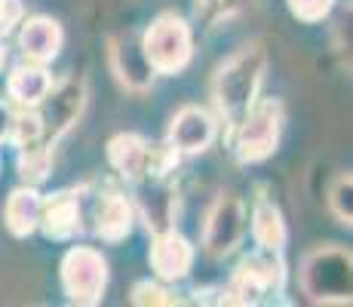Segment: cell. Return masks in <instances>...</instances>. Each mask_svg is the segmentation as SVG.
<instances>
[{
  "mask_svg": "<svg viewBox=\"0 0 353 307\" xmlns=\"http://www.w3.org/2000/svg\"><path fill=\"white\" fill-rule=\"evenodd\" d=\"M268 74V52L261 43H246L230 56L212 77V105L219 120L234 132V126L246 117V111L261 95Z\"/></svg>",
  "mask_w": 353,
  "mask_h": 307,
  "instance_id": "obj_1",
  "label": "cell"
},
{
  "mask_svg": "<svg viewBox=\"0 0 353 307\" xmlns=\"http://www.w3.org/2000/svg\"><path fill=\"white\" fill-rule=\"evenodd\" d=\"M301 289L316 304H350L353 258L344 246H320L301 261Z\"/></svg>",
  "mask_w": 353,
  "mask_h": 307,
  "instance_id": "obj_2",
  "label": "cell"
},
{
  "mask_svg": "<svg viewBox=\"0 0 353 307\" xmlns=\"http://www.w3.org/2000/svg\"><path fill=\"white\" fill-rule=\"evenodd\" d=\"M283 126H286V105L280 99H261L258 95L255 105L246 111V117L230 132L236 160L246 163V166L268 160L280 145Z\"/></svg>",
  "mask_w": 353,
  "mask_h": 307,
  "instance_id": "obj_3",
  "label": "cell"
},
{
  "mask_svg": "<svg viewBox=\"0 0 353 307\" xmlns=\"http://www.w3.org/2000/svg\"><path fill=\"white\" fill-rule=\"evenodd\" d=\"M141 50L157 74H181L194 59V31L179 12H160L141 34Z\"/></svg>",
  "mask_w": 353,
  "mask_h": 307,
  "instance_id": "obj_4",
  "label": "cell"
},
{
  "mask_svg": "<svg viewBox=\"0 0 353 307\" xmlns=\"http://www.w3.org/2000/svg\"><path fill=\"white\" fill-rule=\"evenodd\" d=\"M286 289V264H283L280 252L258 249L240 261L234 270V279L225 292L221 301L228 304H255L264 295H280Z\"/></svg>",
  "mask_w": 353,
  "mask_h": 307,
  "instance_id": "obj_5",
  "label": "cell"
},
{
  "mask_svg": "<svg viewBox=\"0 0 353 307\" xmlns=\"http://www.w3.org/2000/svg\"><path fill=\"white\" fill-rule=\"evenodd\" d=\"M62 289L71 304L96 307L108 289V261L92 246H74L62 258Z\"/></svg>",
  "mask_w": 353,
  "mask_h": 307,
  "instance_id": "obj_6",
  "label": "cell"
},
{
  "mask_svg": "<svg viewBox=\"0 0 353 307\" xmlns=\"http://www.w3.org/2000/svg\"><path fill=\"white\" fill-rule=\"evenodd\" d=\"M86 108V80L80 77H65L62 83H52L46 99L37 105L40 120H43V141L56 148L68 129L80 120Z\"/></svg>",
  "mask_w": 353,
  "mask_h": 307,
  "instance_id": "obj_7",
  "label": "cell"
},
{
  "mask_svg": "<svg viewBox=\"0 0 353 307\" xmlns=\"http://www.w3.org/2000/svg\"><path fill=\"white\" fill-rule=\"evenodd\" d=\"M246 234V206L236 194H221L203 224V249L212 258H228Z\"/></svg>",
  "mask_w": 353,
  "mask_h": 307,
  "instance_id": "obj_8",
  "label": "cell"
},
{
  "mask_svg": "<svg viewBox=\"0 0 353 307\" xmlns=\"http://www.w3.org/2000/svg\"><path fill=\"white\" fill-rule=\"evenodd\" d=\"M215 135H219V117L209 114L206 108L185 105L181 111H175V117L169 120L166 141L175 148L181 157H194L212 148Z\"/></svg>",
  "mask_w": 353,
  "mask_h": 307,
  "instance_id": "obj_9",
  "label": "cell"
},
{
  "mask_svg": "<svg viewBox=\"0 0 353 307\" xmlns=\"http://www.w3.org/2000/svg\"><path fill=\"white\" fill-rule=\"evenodd\" d=\"M37 228L46 234V240H77L83 234V203L77 188H65L40 200V221Z\"/></svg>",
  "mask_w": 353,
  "mask_h": 307,
  "instance_id": "obj_10",
  "label": "cell"
},
{
  "mask_svg": "<svg viewBox=\"0 0 353 307\" xmlns=\"http://www.w3.org/2000/svg\"><path fill=\"white\" fill-rule=\"evenodd\" d=\"M108 61H111V71L126 90L132 92H148L154 86L157 71L151 68L145 50H141V37L135 34H117L108 43Z\"/></svg>",
  "mask_w": 353,
  "mask_h": 307,
  "instance_id": "obj_11",
  "label": "cell"
},
{
  "mask_svg": "<svg viewBox=\"0 0 353 307\" xmlns=\"http://www.w3.org/2000/svg\"><path fill=\"white\" fill-rule=\"evenodd\" d=\"M148 258H151V270L157 274L160 283H179V279L191 274L196 252L185 234H179L175 228H166L154 234Z\"/></svg>",
  "mask_w": 353,
  "mask_h": 307,
  "instance_id": "obj_12",
  "label": "cell"
},
{
  "mask_svg": "<svg viewBox=\"0 0 353 307\" xmlns=\"http://www.w3.org/2000/svg\"><path fill=\"white\" fill-rule=\"evenodd\" d=\"M135 215L148 224L151 234L172 228L175 221V190L166 184V179H145L135 181Z\"/></svg>",
  "mask_w": 353,
  "mask_h": 307,
  "instance_id": "obj_13",
  "label": "cell"
},
{
  "mask_svg": "<svg viewBox=\"0 0 353 307\" xmlns=\"http://www.w3.org/2000/svg\"><path fill=\"white\" fill-rule=\"evenodd\" d=\"M62 43H65V31L52 16L22 19V28H19V50H22V56L28 61L50 65V61L62 52Z\"/></svg>",
  "mask_w": 353,
  "mask_h": 307,
  "instance_id": "obj_14",
  "label": "cell"
},
{
  "mask_svg": "<svg viewBox=\"0 0 353 307\" xmlns=\"http://www.w3.org/2000/svg\"><path fill=\"white\" fill-rule=\"evenodd\" d=\"M135 206L120 190H105L96 203V234L105 243H123L135 228Z\"/></svg>",
  "mask_w": 353,
  "mask_h": 307,
  "instance_id": "obj_15",
  "label": "cell"
},
{
  "mask_svg": "<svg viewBox=\"0 0 353 307\" xmlns=\"http://www.w3.org/2000/svg\"><path fill=\"white\" fill-rule=\"evenodd\" d=\"M52 86V74L46 71V65L25 59L22 65H16L6 77V99L16 108H37L46 99Z\"/></svg>",
  "mask_w": 353,
  "mask_h": 307,
  "instance_id": "obj_16",
  "label": "cell"
},
{
  "mask_svg": "<svg viewBox=\"0 0 353 307\" xmlns=\"http://www.w3.org/2000/svg\"><path fill=\"white\" fill-rule=\"evenodd\" d=\"M148 145L139 132H120L108 141V163L117 169L120 179H126L129 184L145 181L148 179Z\"/></svg>",
  "mask_w": 353,
  "mask_h": 307,
  "instance_id": "obj_17",
  "label": "cell"
},
{
  "mask_svg": "<svg viewBox=\"0 0 353 307\" xmlns=\"http://www.w3.org/2000/svg\"><path fill=\"white\" fill-rule=\"evenodd\" d=\"M40 190L34 184H19V188L10 190L3 206V224L16 240H28V237L37 230L40 221Z\"/></svg>",
  "mask_w": 353,
  "mask_h": 307,
  "instance_id": "obj_18",
  "label": "cell"
},
{
  "mask_svg": "<svg viewBox=\"0 0 353 307\" xmlns=\"http://www.w3.org/2000/svg\"><path fill=\"white\" fill-rule=\"evenodd\" d=\"M252 237L258 249H268V252L286 249V240H289L286 221H283L280 206L274 200H268V197H258L252 206Z\"/></svg>",
  "mask_w": 353,
  "mask_h": 307,
  "instance_id": "obj_19",
  "label": "cell"
},
{
  "mask_svg": "<svg viewBox=\"0 0 353 307\" xmlns=\"http://www.w3.org/2000/svg\"><path fill=\"white\" fill-rule=\"evenodd\" d=\"M52 151L56 148L46 145V141H34V145L19 148V175L25 184H43L52 172Z\"/></svg>",
  "mask_w": 353,
  "mask_h": 307,
  "instance_id": "obj_20",
  "label": "cell"
},
{
  "mask_svg": "<svg viewBox=\"0 0 353 307\" xmlns=\"http://www.w3.org/2000/svg\"><path fill=\"white\" fill-rule=\"evenodd\" d=\"M34 141H43V120H40L37 108H19L16 117H12V129H10V141L19 151L25 145H34Z\"/></svg>",
  "mask_w": 353,
  "mask_h": 307,
  "instance_id": "obj_21",
  "label": "cell"
},
{
  "mask_svg": "<svg viewBox=\"0 0 353 307\" xmlns=\"http://www.w3.org/2000/svg\"><path fill=\"white\" fill-rule=\"evenodd\" d=\"M129 301L139 304V307H172V304H185V298H179L172 289H166V286L160 283H151V279H141V283L132 286V295H129Z\"/></svg>",
  "mask_w": 353,
  "mask_h": 307,
  "instance_id": "obj_22",
  "label": "cell"
},
{
  "mask_svg": "<svg viewBox=\"0 0 353 307\" xmlns=\"http://www.w3.org/2000/svg\"><path fill=\"white\" fill-rule=\"evenodd\" d=\"M329 209L335 212V218L344 224V228H350V224H353V179H350V172L347 175H338L335 184H332Z\"/></svg>",
  "mask_w": 353,
  "mask_h": 307,
  "instance_id": "obj_23",
  "label": "cell"
},
{
  "mask_svg": "<svg viewBox=\"0 0 353 307\" xmlns=\"http://www.w3.org/2000/svg\"><path fill=\"white\" fill-rule=\"evenodd\" d=\"M179 160L181 154L169 141L151 145V151H148V179H169L175 172V166H179Z\"/></svg>",
  "mask_w": 353,
  "mask_h": 307,
  "instance_id": "obj_24",
  "label": "cell"
},
{
  "mask_svg": "<svg viewBox=\"0 0 353 307\" xmlns=\"http://www.w3.org/2000/svg\"><path fill=\"white\" fill-rule=\"evenodd\" d=\"M289 12L304 25H320L335 10V0H286Z\"/></svg>",
  "mask_w": 353,
  "mask_h": 307,
  "instance_id": "obj_25",
  "label": "cell"
},
{
  "mask_svg": "<svg viewBox=\"0 0 353 307\" xmlns=\"http://www.w3.org/2000/svg\"><path fill=\"white\" fill-rule=\"evenodd\" d=\"M25 19V3L22 0H0V37L12 34Z\"/></svg>",
  "mask_w": 353,
  "mask_h": 307,
  "instance_id": "obj_26",
  "label": "cell"
},
{
  "mask_svg": "<svg viewBox=\"0 0 353 307\" xmlns=\"http://www.w3.org/2000/svg\"><path fill=\"white\" fill-rule=\"evenodd\" d=\"M12 117H16V108L10 101L0 99V145L10 141V129H12Z\"/></svg>",
  "mask_w": 353,
  "mask_h": 307,
  "instance_id": "obj_27",
  "label": "cell"
},
{
  "mask_svg": "<svg viewBox=\"0 0 353 307\" xmlns=\"http://www.w3.org/2000/svg\"><path fill=\"white\" fill-rule=\"evenodd\" d=\"M6 37H0V74H3V68H6V61H10V52H6V43H3Z\"/></svg>",
  "mask_w": 353,
  "mask_h": 307,
  "instance_id": "obj_28",
  "label": "cell"
}]
</instances>
